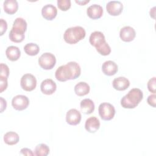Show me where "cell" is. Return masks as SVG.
<instances>
[{
  "mask_svg": "<svg viewBox=\"0 0 156 156\" xmlns=\"http://www.w3.org/2000/svg\"><path fill=\"white\" fill-rule=\"evenodd\" d=\"M80 73L81 69L79 65L76 62H69L58 67L55 71V76L57 80L65 82L78 78Z\"/></svg>",
  "mask_w": 156,
  "mask_h": 156,
  "instance_id": "1",
  "label": "cell"
},
{
  "mask_svg": "<svg viewBox=\"0 0 156 156\" xmlns=\"http://www.w3.org/2000/svg\"><path fill=\"white\" fill-rule=\"evenodd\" d=\"M90 43L94 46L96 51L102 55H108L111 52V48L105 41L104 35L99 31L92 32L89 38Z\"/></svg>",
  "mask_w": 156,
  "mask_h": 156,
  "instance_id": "2",
  "label": "cell"
},
{
  "mask_svg": "<svg viewBox=\"0 0 156 156\" xmlns=\"http://www.w3.org/2000/svg\"><path fill=\"white\" fill-rule=\"evenodd\" d=\"M27 29V23L23 18H17L15 20L13 27L9 35V39L15 43L22 42L25 37L24 33Z\"/></svg>",
  "mask_w": 156,
  "mask_h": 156,
  "instance_id": "3",
  "label": "cell"
},
{
  "mask_svg": "<svg viewBox=\"0 0 156 156\" xmlns=\"http://www.w3.org/2000/svg\"><path fill=\"white\" fill-rule=\"evenodd\" d=\"M142 91L137 88L130 90L121 99V105L124 108H134L143 99Z\"/></svg>",
  "mask_w": 156,
  "mask_h": 156,
  "instance_id": "4",
  "label": "cell"
},
{
  "mask_svg": "<svg viewBox=\"0 0 156 156\" xmlns=\"http://www.w3.org/2000/svg\"><path fill=\"white\" fill-rule=\"evenodd\" d=\"M85 29L81 26H74L67 29L63 35V38L66 43L73 44H76L85 37Z\"/></svg>",
  "mask_w": 156,
  "mask_h": 156,
  "instance_id": "5",
  "label": "cell"
},
{
  "mask_svg": "<svg viewBox=\"0 0 156 156\" xmlns=\"http://www.w3.org/2000/svg\"><path fill=\"white\" fill-rule=\"evenodd\" d=\"M98 111L101 119L104 121L112 119L115 115V108L114 106L108 102L101 103L99 106Z\"/></svg>",
  "mask_w": 156,
  "mask_h": 156,
  "instance_id": "6",
  "label": "cell"
},
{
  "mask_svg": "<svg viewBox=\"0 0 156 156\" xmlns=\"http://www.w3.org/2000/svg\"><path fill=\"white\" fill-rule=\"evenodd\" d=\"M39 65L44 69H52L56 63V58L54 54L50 52L43 54L38 58Z\"/></svg>",
  "mask_w": 156,
  "mask_h": 156,
  "instance_id": "7",
  "label": "cell"
},
{
  "mask_svg": "<svg viewBox=\"0 0 156 156\" xmlns=\"http://www.w3.org/2000/svg\"><path fill=\"white\" fill-rule=\"evenodd\" d=\"M21 88L27 91L34 90L37 86V79L35 77L29 73L24 74L20 81Z\"/></svg>",
  "mask_w": 156,
  "mask_h": 156,
  "instance_id": "8",
  "label": "cell"
},
{
  "mask_svg": "<svg viewBox=\"0 0 156 156\" xmlns=\"http://www.w3.org/2000/svg\"><path fill=\"white\" fill-rule=\"evenodd\" d=\"M29 100L26 96L19 94L13 98L12 101V105L13 107L19 111L23 110L29 106Z\"/></svg>",
  "mask_w": 156,
  "mask_h": 156,
  "instance_id": "9",
  "label": "cell"
},
{
  "mask_svg": "<svg viewBox=\"0 0 156 156\" xmlns=\"http://www.w3.org/2000/svg\"><path fill=\"white\" fill-rule=\"evenodd\" d=\"M82 116L80 112L75 108H71L68 110L66 115V122L72 126H76L80 123Z\"/></svg>",
  "mask_w": 156,
  "mask_h": 156,
  "instance_id": "10",
  "label": "cell"
},
{
  "mask_svg": "<svg viewBox=\"0 0 156 156\" xmlns=\"http://www.w3.org/2000/svg\"><path fill=\"white\" fill-rule=\"evenodd\" d=\"M123 5L119 1H109L106 5L107 12L112 16H118L122 11Z\"/></svg>",
  "mask_w": 156,
  "mask_h": 156,
  "instance_id": "11",
  "label": "cell"
},
{
  "mask_svg": "<svg viewBox=\"0 0 156 156\" xmlns=\"http://www.w3.org/2000/svg\"><path fill=\"white\" fill-rule=\"evenodd\" d=\"M40 89L43 94L51 95L57 89V85L53 80L51 79H46L43 80L41 83Z\"/></svg>",
  "mask_w": 156,
  "mask_h": 156,
  "instance_id": "12",
  "label": "cell"
},
{
  "mask_svg": "<svg viewBox=\"0 0 156 156\" xmlns=\"http://www.w3.org/2000/svg\"><path fill=\"white\" fill-rule=\"evenodd\" d=\"M136 35L135 29L130 26H124L120 30L119 37L121 39L126 42L132 41Z\"/></svg>",
  "mask_w": 156,
  "mask_h": 156,
  "instance_id": "13",
  "label": "cell"
},
{
  "mask_svg": "<svg viewBox=\"0 0 156 156\" xmlns=\"http://www.w3.org/2000/svg\"><path fill=\"white\" fill-rule=\"evenodd\" d=\"M42 16L47 20H52L57 15V8L52 4H46L41 9Z\"/></svg>",
  "mask_w": 156,
  "mask_h": 156,
  "instance_id": "14",
  "label": "cell"
},
{
  "mask_svg": "<svg viewBox=\"0 0 156 156\" xmlns=\"http://www.w3.org/2000/svg\"><path fill=\"white\" fill-rule=\"evenodd\" d=\"M118 70V65L115 62L112 60H107L102 65V71L106 76H111L115 75L117 73Z\"/></svg>",
  "mask_w": 156,
  "mask_h": 156,
  "instance_id": "15",
  "label": "cell"
},
{
  "mask_svg": "<svg viewBox=\"0 0 156 156\" xmlns=\"http://www.w3.org/2000/svg\"><path fill=\"white\" fill-rule=\"evenodd\" d=\"M87 13L93 20L99 19L102 16L103 9L100 5L93 4L87 8Z\"/></svg>",
  "mask_w": 156,
  "mask_h": 156,
  "instance_id": "16",
  "label": "cell"
},
{
  "mask_svg": "<svg viewBox=\"0 0 156 156\" xmlns=\"http://www.w3.org/2000/svg\"><path fill=\"white\" fill-rule=\"evenodd\" d=\"M100 127V121L96 116L88 118L85 124V128L90 133H95Z\"/></svg>",
  "mask_w": 156,
  "mask_h": 156,
  "instance_id": "17",
  "label": "cell"
},
{
  "mask_svg": "<svg viewBox=\"0 0 156 156\" xmlns=\"http://www.w3.org/2000/svg\"><path fill=\"white\" fill-rule=\"evenodd\" d=\"M113 87L118 91L126 90L130 85L129 80L124 77H118L115 78L112 82Z\"/></svg>",
  "mask_w": 156,
  "mask_h": 156,
  "instance_id": "18",
  "label": "cell"
},
{
  "mask_svg": "<svg viewBox=\"0 0 156 156\" xmlns=\"http://www.w3.org/2000/svg\"><path fill=\"white\" fill-rule=\"evenodd\" d=\"M80 106L82 112L86 115L91 114L94 110V104L90 99L87 98L82 100Z\"/></svg>",
  "mask_w": 156,
  "mask_h": 156,
  "instance_id": "19",
  "label": "cell"
},
{
  "mask_svg": "<svg viewBox=\"0 0 156 156\" xmlns=\"http://www.w3.org/2000/svg\"><path fill=\"white\" fill-rule=\"evenodd\" d=\"M5 55L10 61H16L21 56V51L18 47L10 46L6 49Z\"/></svg>",
  "mask_w": 156,
  "mask_h": 156,
  "instance_id": "20",
  "label": "cell"
},
{
  "mask_svg": "<svg viewBox=\"0 0 156 156\" xmlns=\"http://www.w3.org/2000/svg\"><path fill=\"white\" fill-rule=\"evenodd\" d=\"M4 10L9 15L15 13L18 9V4L16 0H6L3 4Z\"/></svg>",
  "mask_w": 156,
  "mask_h": 156,
  "instance_id": "21",
  "label": "cell"
},
{
  "mask_svg": "<svg viewBox=\"0 0 156 156\" xmlns=\"http://www.w3.org/2000/svg\"><path fill=\"white\" fill-rule=\"evenodd\" d=\"M90 86L85 82H80L74 87V92L79 96H83L90 92Z\"/></svg>",
  "mask_w": 156,
  "mask_h": 156,
  "instance_id": "22",
  "label": "cell"
},
{
  "mask_svg": "<svg viewBox=\"0 0 156 156\" xmlns=\"http://www.w3.org/2000/svg\"><path fill=\"white\" fill-rule=\"evenodd\" d=\"M20 136L15 132H8L4 135V141L8 145H14L18 143Z\"/></svg>",
  "mask_w": 156,
  "mask_h": 156,
  "instance_id": "23",
  "label": "cell"
},
{
  "mask_svg": "<svg viewBox=\"0 0 156 156\" xmlns=\"http://www.w3.org/2000/svg\"><path fill=\"white\" fill-rule=\"evenodd\" d=\"M24 50L26 54L30 56H34L38 54L40 51V48L36 43H30L26 44L24 47Z\"/></svg>",
  "mask_w": 156,
  "mask_h": 156,
  "instance_id": "24",
  "label": "cell"
},
{
  "mask_svg": "<svg viewBox=\"0 0 156 156\" xmlns=\"http://www.w3.org/2000/svg\"><path fill=\"white\" fill-rule=\"evenodd\" d=\"M34 151L35 155L37 156H46L49 153V148L48 145L41 143L35 147Z\"/></svg>",
  "mask_w": 156,
  "mask_h": 156,
  "instance_id": "25",
  "label": "cell"
},
{
  "mask_svg": "<svg viewBox=\"0 0 156 156\" xmlns=\"http://www.w3.org/2000/svg\"><path fill=\"white\" fill-rule=\"evenodd\" d=\"M57 3L58 7L62 11L68 10L71 5L70 0H58Z\"/></svg>",
  "mask_w": 156,
  "mask_h": 156,
  "instance_id": "26",
  "label": "cell"
},
{
  "mask_svg": "<svg viewBox=\"0 0 156 156\" xmlns=\"http://www.w3.org/2000/svg\"><path fill=\"white\" fill-rule=\"evenodd\" d=\"M147 88L149 91L153 94H155V90H156V80L155 77H153L151 79L149 80L147 82Z\"/></svg>",
  "mask_w": 156,
  "mask_h": 156,
  "instance_id": "27",
  "label": "cell"
},
{
  "mask_svg": "<svg viewBox=\"0 0 156 156\" xmlns=\"http://www.w3.org/2000/svg\"><path fill=\"white\" fill-rule=\"evenodd\" d=\"M1 74H0V77L3 78H8L9 75V68L8 66L4 63H1Z\"/></svg>",
  "mask_w": 156,
  "mask_h": 156,
  "instance_id": "28",
  "label": "cell"
},
{
  "mask_svg": "<svg viewBox=\"0 0 156 156\" xmlns=\"http://www.w3.org/2000/svg\"><path fill=\"white\" fill-rule=\"evenodd\" d=\"M7 23L5 20L1 18L0 19V30L1 33L0 35L2 36L7 30Z\"/></svg>",
  "mask_w": 156,
  "mask_h": 156,
  "instance_id": "29",
  "label": "cell"
},
{
  "mask_svg": "<svg viewBox=\"0 0 156 156\" xmlns=\"http://www.w3.org/2000/svg\"><path fill=\"white\" fill-rule=\"evenodd\" d=\"M8 85L7 79L0 77V92L2 93L6 90Z\"/></svg>",
  "mask_w": 156,
  "mask_h": 156,
  "instance_id": "30",
  "label": "cell"
},
{
  "mask_svg": "<svg viewBox=\"0 0 156 156\" xmlns=\"http://www.w3.org/2000/svg\"><path fill=\"white\" fill-rule=\"evenodd\" d=\"M155 99H156V95L155 94H151L148 96L147 99V102L149 105L153 107H155Z\"/></svg>",
  "mask_w": 156,
  "mask_h": 156,
  "instance_id": "31",
  "label": "cell"
},
{
  "mask_svg": "<svg viewBox=\"0 0 156 156\" xmlns=\"http://www.w3.org/2000/svg\"><path fill=\"white\" fill-rule=\"evenodd\" d=\"M20 153L21 154L24 155H34V154L32 152L31 149L26 147L21 149L20 151Z\"/></svg>",
  "mask_w": 156,
  "mask_h": 156,
  "instance_id": "32",
  "label": "cell"
},
{
  "mask_svg": "<svg viewBox=\"0 0 156 156\" xmlns=\"http://www.w3.org/2000/svg\"><path fill=\"white\" fill-rule=\"evenodd\" d=\"M0 99H1V113H2L3 111L6 109L7 102H6V101L2 97L0 98Z\"/></svg>",
  "mask_w": 156,
  "mask_h": 156,
  "instance_id": "33",
  "label": "cell"
},
{
  "mask_svg": "<svg viewBox=\"0 0 156 156\" xmlns=\"http://www.w3.org/2000/svg\"><path fill=\"white\" fill-rule=\"evenodd\" d=\"M75 1L77 4H79L80 5H85L86 4H87L90 2L89 0H88V1H77V0H76Z\"/></svg>",
  "mask_w": 156,
  "mask_h": 156,
  "instance_id": "34",
  "label": "cell"
}]
</instances>
